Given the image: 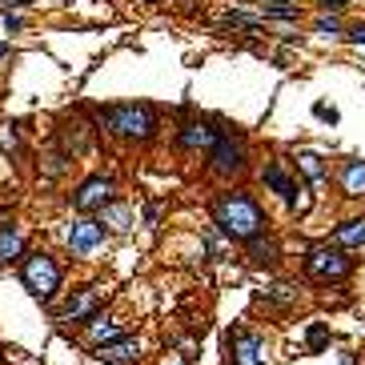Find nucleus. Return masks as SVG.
<instances>
[{"label":"nucleus","mask_w":365,"mask_h":365,"mask_svg":"<svg viewBox=\"0 0 365 365\" xmlns=\"http://www.w3.org/2000/svg\"><path fill=\"white\" fill-rule=\"evenodd\" d=\"M213 221L221 225V233H229L233 241H249L253 233H265V213L249 193H221L213 201Z\"/></svg>","instance_id":"obj_1"},{"label":"nucleus","mask_w":365,"mask_h":365,"mask_svg":"<svg viewBox=\"0 0 365 365\" xmlns=\"http://www.w3.org/2000/svg\"><path fill=\"white\" fill-rule=\"evenodd\" d=\"M104 125L121 140H149L157 133V113L149 104H116L104 113Z\"/></svg>","instance_id":"obj_2"},{"label":"nucleus","mask_w":365,"mask_h":365,"mask_svg":"<svg viewBox=\"0 0 365 365\" xmlns=\"http://www.w3.org/2000/svg\"><path fill=\"white\" fill-rule=\"evenodd\" d=\"M20 281H25V289L37 297V301H52L56 289H61V269L52 261L49 253H32L20 269Z\"/></svg>","instance_id":"obj_3"},{"label":"nucleus","mask_w":365,"mask_h":365,"mask_svg":"<svg viewBox=\"0 0 365 365\" xmlns=\"http://www.w3.org/2000/svg\"><path fill=\"white\" fill-rule=\"evenodd\" d=\"M305 269H309V277H317V281H345L353 261L345 257L341 245H317V249H309V257H305Z\"/></svg>","instance_id":"obj_4"},{"label":"nucleus","mask_w":365,"mask_h":365,"mask_svg":"<svg viewBox=\"0 0 365 365\" xmlns=\"http://www.w3.org/2000/svg\"><path fill=\"white\" fill-rule=\"evenodd\" d=\"M209 149H213V173L217 176H233V173L245 169V145L233 140L229 133H217Z\"/></svg>","instance_id":"obj_5"},{"label":"nucleus","mask_w":365,"mask_h":365,"mask_svg":"<svg viewBox=\"0 0 365 365\" xmlns=\"http://www.w3.org/2000/svg\"><path fill=\"white\" fill-rule=\"evenodd\" d=\"M113 193H116L113 176H88L85 185L76 189L73 205H76V209H80V213H101L104 205L113 201Z\"/></svg>","instance_id":"obj_6"},{"label":"nucleus","mask_w":365,"mask_h":365,"mask_svg":"<svg viewBox=\"0 0 365 365\" xmlns=\"http://www.w3.org/2000/svg\"><path fill=\"white\" fill-rule=\"evenodd\" d=\"M229 341H233V365H269V357H265V341L257 337V333L237 329Z\"/></svg>","instance_id":"obj_7"},{"label":"nucleus","mask_w":365,"mask_h":365,"mask_svg":"<svg viewBox=\"0 0 365 365\" xmlns=\"http://www.w3.org/2000/svg\"><path fill=\"white\" fill-rule=\"evenodd\" d=\"M101 241H104V225L92 221V217H80V221H73V229H68V249L73 253H92Z\"/></svg>","instance_id":"obj_8"},{"label":"nucleus","mask_w":365,"mask_h":365,"mask_svg":"<svg viewBox=\"0 0 365 365\" xmlns=\"http://www.w3.org/2000/svg\"><path fill=\"white\" fill-rule=\"evenodd\" d=\"M101 301H104V293H101V289L76 293L73 301L64 305V321H73V325H88V321L97 317V309H101Z\"/></svg>","instance_id":"obj_9"},{"label":"nucleus","mask_w":365,"mask_h":365,"mask_svg":"<svg viewBox=\"0 0 365 365\" xmlns=\"http://www.w3.org/2000/svg\"><path fill=\"white\" fill-rule=\"evenodd\" d=\"M97 357L109 365H137L140 361V341L137 337H116V341H104L97 345Z\"/></svg>","instance_id":"obj_10"},{"label":"nucleus","mask_w":365,"mask_h":365,"mask_svg":"<svg viewBox=\"0 0 365 365\" xmlns=\"http://www.w3.org/2000/svg\"><path fill=\"white\" fill-rule=\"evenodd\" d=\"M217 137V128L209 125V121H189V125L181 128V149H189V152H201L209 149Z\"/></svg>","instance_id":"obj_11"},{"label":"nucleus","mask_w":365,"mask_h":365,"mask_svg":"<svg viewBox=\"0 0 365 365\" xmlns=\"http://www.w3.org/2000/svg\"><path fill=\"white\" fill-rule=\"evenodd\" d=\"M265 185H269L273 193H281V197H285L289 205H297V181H293V176L285 173V169H281L277 161H273V164H265Z\"/></svg>","instance_id":"obj_12"},{"label":"nucleus","mask_w":365,"mask_h":365,"mask_svg":"<svg viewBox=\"0 0 365 365\" xmlns=\"http://www.w3.org/2000/svg\"><path fill=\"white\" fill-rule=\"evenodd\" d=\"M333 245H341V249H361V245H365V217H353V221L337 225Z\"/></svg>","instance_id":"obj_13"},{"label":"nucleus","mask_w":365,"mask_h":365,"mask_svg":"<svg viewBox=\"0 0 365 365\" xmlns=\"http://www.w3.org/2000/svg\"><path fill=\"white\" fill-rule=\"evenodd\" d=\"M341 189H345V197H365V161H345Z\"/></svg>","instance_id":"obj_14"},{"label":"nucleus","mask_w":365,"mask_h":365,"mask_svg":"<svg viewBox=\"0 0 365 365\" xmlns=\"http://www.w3.org/2000/svg\"><path fill=\"white\" fill-rule=\"evenodd\" d=\"M245 245H249V261H253V265H273V261H277V241H273V237L253 233Z\"/></svg>","instance_id":"obj_15"},{"label":"nucleus","mask_w":365,"mask_h":365,"mask_svg":"<svg viewBox=\"0 0 365 365\" xmlns=\"http://www.w3.org/2000/svg\"><path fill=\"white\" fill-rule=\"evenodd\" d=\"M20 253H25V237H20L16 229H0V265L16 261Z\"/></svg>","instance_id":"obj_16"},{"label":"nucleus","mask_w":365,"mask_h":365,"mask_svg":"<svg viewBox=\"0 0 365 365\" xmlns=\"http://www.w3.org/2000/svg\"><path fill=\"white\" fill-rule=\"evenodd\" d=\"M88 333H92V341H97V345H104V341H116V337H125V329L116 325V321H101V317H92V321H88Z\"/></svg>","instance_id":"obj_17"},{"label":"nucleus","mask_w":365,"mask_h":365,"mask_svg":"<svg viewBox=\"0 0 365 365\" xmlns=\"http://www.w3.org/2000/svg\"><path fill=\"white\" fill-rule=\"evenodd\" d=\"M85 149H88V133H85V125L76 121V125L64 128V152H68V157H76V152H85Z\"/></svg>","instance_id":"obj_18"},{"label":"nucleus","mask_w":365,"mask_h":365,"mask_svg":"<svg viewBox=\"0 0 365 365\" xmlns=\"http://www.w3.org/2000/svg\"><path fill=\"white\" fill-rule=\"evenodd\" d=\"M101 225L116 229V233H125V229H128V209H125V205H113V201H109V205L101 209Z\"/></svg>","instance_id":"obj_19"},{"label":"nucleus","mask_w":365,"mask_h":365,"mask_svg":"<svg viewBox=\"0 0 365 365\" xmlns=\"http://www.w3.org/2000/svg\"><path fill=\"white\" fill-rule=\"evenodd\" d=\"M265 301L293 305V301H297V289H293V285H285V281H277V285H269V289H265Z\"/></svg>","instance_id":"obj_20"},{"label":"nucleus","mask_w":365,"mask_h":365,"mask_svg":"<svg viewBox=\"0 0 365 365\" xmlns=\"http://www.w3.org/2000/svg\"><path fill=\"white\" fill-rule=\"evenodd\" d=\"M297 164L305 169V176H309V181H325V164H321V157H313V152H301V157H297Z\"/></svg>","instance_id":"obj_21"},{"label":"nucleus","mask_w":365,"mask_h":365,"mask_svg":"<svg viewBox=\"0 0 365 365\" xmlns=\"http://www.w3.org/2000/svg\"><path fill=\"white\" fill-rule=\"evenodd\" d=\"M225 25L229 28H245V32H257L261 20H257V16H245V13H225Z\"/></svg>","instance_id":"obj_22"},{"label":"nucleus","mask_w":365,"mask_h":365,"mask_svg":"<svg viewBox=\"0 0 365 365\" xmlns=\"http://www.w3.org/2000/svg\"><path fill=\"white\" fill-rule=\"evenodd\" d=\"M0 149L8 152V157H20V137H16V128L0 125Z\"/></svg>","instance_id":"obj_23"},{"label":"nucleus","mask_w":365,"mask_h":365,"mask_svg":"<svg viewBox=\"0 0 365 365\" xmlns=\"http://www.w3.org/2000/svg\"><path fill=\"white\" fill-rule=\"evenodd\" d=\"M64 164H68V152H52L49 164H44V176H61V173H64Z\"/></svg>","instance_id":"obj_24"},{"label":"nucleus","mask_w":365,"mask_h":365,"mask_svg":"<svg viewBox=\"0 0 365 365\" xmlns=\"http://www.w3.org/2000/svg\"><path fill=\"white\" fill-rule=\"evenodd\" d=\"M325 341H329V329H325V325H309V349L317 353Z\"/></svg>","instance_id":"obj_25"},{"label":"nucleus","mask_w":365,"mask_h":365,"mask_svg":"<svg viewBox=\"0 0 365 365\" xmlns=\"http://www.w3.org/2000/svg\"><path fill=\"white\" fill-rule=\"evenodd\" d=\"M313 116H317V121H329V125H337V121H341L337 109H329V104H313Z\"/></svg>","instance_id":"obj_26"},{"label":"nucleus","mask_w":365,"mask_h":365,"mask_svg":"<svg viewBox=\"0 0 365 365\" xmlns=\"http://www.w3.org/2000/svg\"><path fill=\"white\" fill-rule=\"evenodd\" d=\"M345 40H349V44H365V25H353L349 32H345Z\"/></svg>","instance_id":"obj_27"},{"label":"nucleus","mask_w":365,"mask_h":365,"mask_svg":"<svg viewBox=\"0 0 365 365\" xmlns=\"http://www.w3.org/2000/svg\"><path fill=\"white\" fill-rule=\"evenodd\" d=\"M337 20H333V16H321V20H317V32H337Z\"/></svg>","instance_id":"obj_28"},{"label":"nucleus","mask_w":365,"mask_h":365,"mask_svg":"<svg viewBox=\"0 0 365 365\" xmlns=\"http://www.w3.org/2000/svg\"><path fill=\"white\" fill-rule=\"evenodd\" d=\"M32 0H8V8H28Z\"/></svg>","instance_id":"obj_29"},{"label":"nucleus","mask_w":365,"mask_h":365,"mask_svg":"<svg viewBox=\"0 0 365 365\" xmlns=\"http://www.w3.org/2000/svg\"><path fill=\"white\" fill-rule=\"evenodd\" d=\"M4 56H8V44H4V40H0V61H4Z\"/></svg>","instance_id":"obj_30"},{"label":"nucleus","mask_w":365,"mask_h":365,"mask_svg":"<svg viewBox=\"0 0 365 365\" xmlns=\"http://www.w3.org/2000/svg\"><path fill=\"white\" fill-rule=\"evenodd\" d=\"M345 365H353V361H345Z\"/></svg>","instance_id":"obj_31"}]
</instances>
